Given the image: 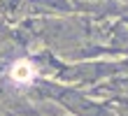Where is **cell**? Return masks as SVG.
<instances>
[{
  "mask_svg": "<svg viewBox=\"0 0 128 116\" xmlns=\"http://www.w3.org/2000/svg\"><path fill=\"white\" fill-rule=\"evenodd\" d=\"M37 77V70L33 67V63H28V60H16V63H12L10 67V79L14 84H19V86H26V84L35 81Z\"/></svg>",
  "mask_w": 128,
  "mask_h": 116,
  "instance_id": "6da1fadb",
  "label": "cell"
}]
</instances>
